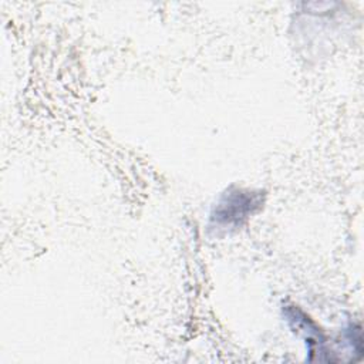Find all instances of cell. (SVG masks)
I'll list each match as a JSON object with an SVG mask.
<instances>
[{
  "mask_svg": "<svg viewBox=\"0 0 364 364\" xmlns=\"http://www.w3.org/2000/svg\"><path fill=\"white\" fill-rule=\"evenodd\" d=\"M264 203V193L243 188L228 189L210 212L209 228L215 232H229L242 228L247 219L259 212Z\"/></svg>",
  "mask_w": 364,
  "mask_h": 364,
  "instance_id": "cell-1",
  "label": "cell"
}]
</instances>
